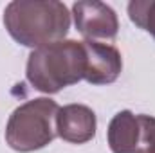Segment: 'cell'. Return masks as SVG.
<instances>
[{
    "label": "cell",
    "instance_id": "1",
    "mask_svg": "<svg viewBox=\"0 0 155 153\" xmlns=\"http://www.w3.org/2000/svg\"><path fill=\"white\" fill-rule=\"evenodd\" d=\"M71 16L60 0H13L4 9V25L16 43L35 50L65 40Z\"/></svg>",
    "mask_w": 155,
    "mask_h": 153
},
{
    "label": "cell",
    "instance_id": "2",
    "mask_svg": "<svg viewBox=\"0 0 155 153\" xmlns=\"http://www.w3.org/2000/svg\"><path fill=\"white\" fill-rule=\"evenodd\" d=\"M87 74V52L83 41L61 40L31 50L25 65V77L41 94H58L76 85Z\"/></svg>",
    "mask_w": 155,
    "mask_h": 153
},
{
    "label": "cell",
    "instance_id": "3",
    "mask_svg": "<svg viewBox=\"0 0 155 153\" xmlns=\"http://www.w3.org/2000/svg\"><path fill=\"white\" fill-rule=\"evenodd\" d=\"M60 105L51 97H35L16 106L5 124V142L11 150L31 153L58 137L56 117Z\"/></svg>",
    "mask_w": 155,
    "mask_h": 153
},
{
    "label": "cell",
    "instance_id": "4",
    "mask_svg": "<svg viewBox=\"0 0 155 153\" xmlns=\"http://www.w3.org/2000/svg\"><path fill=\"white\" fill-rule=\"evenodd\" d=\"M72 18L78 33L87 40H114L119 31L116 11L99 0H81L72 5Z\"/></svg>",
    "mask_w": 155,
    "mask_h": 153
},
{
    "label": "cell",
    "instance_id": "5",
    "mask_svg": "<svg viewBox=\"0 0 155 153\" xmlns=\"http://www.w3.org/2000/svg\"><path fill=\"white\" fill-rule=\"evenodd\" d=\"M85 52H87V74L85 81L90 85H110L114 83L123 70V58L121 52L114 45L83 40Z\"/></svg>",
    "mask_w": 155,
    "mask_h": 153
},
{
    "label": "cell",
    "instance_id": "6",
    "mask_svg": "<svg viewBox=\"0 0 155 153\" xmlns=\"http://www.w3.org/2000/svg\"><path fill=\"white\" fill-rule=\"evenodd\" d=\"M97 117L87 105L71 103L60 106L56 117V133L60 139L71 144H85L96 137Z\"/></svg>",
    "mask_w": 155,
    "mask_h": 153
},
{
    "label": "cell",
    "instance_id": "7",
    "mask_svg": "<svg viewBox=\"0 0 155 153\" xmlns=\"http://www.w3.org/2000/svg\"><path fill=\"white\" fill-rule=\"evenodd\" d=\"M139 139V121L132 110L117 112L107 128V141L112 153H134Z\"/></svg>",
    "mask_w": 155,
    "mask_h": 153
},
{
    "label": "cell",
    "instance_id": "8",
    "mask_svg": "<svg viewBox=\"0 0 155 153\" xmlns=\"http://www.w3.org/2000/svg\"><path fill=\"white\" fill-rule=\"evenodd\" d=\"M126 9L132 24L155 38V0H132Z\"/></svg>",
    "mask_w": 155,
    "mask_h": 153
},
{
    "label": "cell",
    "instance_id": "9",
    "mask_svg": "<svg viewBox=\"0 0 155 153\" xmlns=\"http://www.w3.org/2000/svg\"><path fill=\"white\" fill-rule=\"evenodd\" d=\"M139 139L134 153H155V117L148 114H137Z\"/></svg>",
    "mask_w": 155,
    "mask_h": 153
}]
</instances>
